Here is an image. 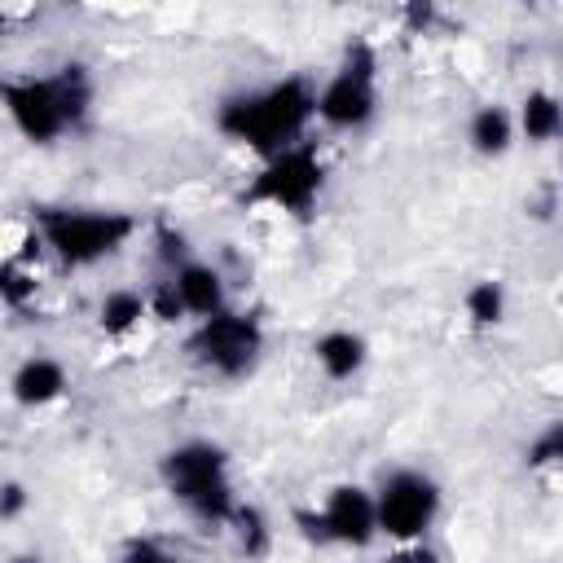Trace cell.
<instances>
[{
  "instance_id": "1",
  "label": "cell",
  "mask_w": 563,
  "mask_h": 563,
  "mask_svg": "<svg viewBox=\"0 0 563 563\" xmlns=\"http://www.w3.org/2000/svg\"><path fill=\"white\" fill-rule=\"evenodd\" d=\"M317 119V84L308 75H286L264 88L233 92L216 106V132L233 145H246L260 158H273L303 141Z\"/></svg>"
},
{
  "instance_id": "2",
  "label": "cell",
  "mask_w": 563,
  "mask_h": 563,
  "mask_svg": "<svg viewBox=\"0 0 563 563\" xmlns=\"http://www.w3.org/2000/svg\"><path fill=\"white\" fill-rule=\"evenodd\" d=\"M4 110L13 119V128L35 141V145H53L66 132L84 128L88 110H92V75L84 62H66L53 75H13L0 88Z\"/></svg>"
},
{
  "instance_id": "3",
  "label": "cell",
  "mask_w": 563,
  "mask_h": 563,
  "mask_svg": "<svg viewBox=\"0 0 563 563\" xmlns=\"http://www.w3.org/2000/svg\"><path fill=\"white\" fill-rule=\"evenodd\" d=\"M158 479L167 497L207 528H229L233 510L242 506L233 493V462L229 449L216 440H180L158 457Z\"/></svg>"
},
{
  "instance_id": "4",
  "label": "cell",
  "mask_w": 563,
  "mask_h": 563,
  "mask_svg": "<svg viewBox=\"0 0 563 563\" xmlns=\"http://www.w3.org/2000/svg\"><path fill=\"white\" fill-rule=\"evenodd\" d=\"M31 229L40 233L44 251L57 255V264L92 268L119 255L136 238L141 220L128 211H110V207H35Z\"/></svg>"
},
{
  "instance_id": "5",
  "label": "cell",
  "mask_w": 563,
  "mask_h": 563,
  "mask_svg": "<svg viewBox=\"0 0 563 563\" xmlns=\"http://www.w3.org/2000/svg\"><path fill=\"white\" fill-rule=\"evenodd\" d=\"M325 189V158L312 141H299L273 158L260 163V172L246 180L242 202L246 207H273L286 216H308Z\"/></svg>"
},
{
  "instance_id": "6",
  "label": "cell",
  "mask_w": 563,
  "mask_h": 563,
  "mask_svg": "<svg viewBox=\"0 0 563 563\" xmlns=\"http://www.w3.org/2000/svg\"><path fill=\"white\" fill-rule=\"evenodd\" d=\"M378 114V53L369 40H352L334 75L317 88V119L334 132H356Z\"/></svg>"
},
{
  "instance_id": "7",
  "label": "cell",
  "mask_w": 563,
  "mask_h": 563,
  "mask_svg": "<svg viewBox=\"0 0 563 563\" xmlns=\"http://www.w3.org/2000/svg\"><path fill=\"white\" fill-rule=\"evenodd\" d=\"M374 506H378V537H387L391 545H409V541H427V532L440 519L444 493L427 471L400 466L383 475V484L374 488Z\"/></svg>"
},
{
  "instance_id": "8",
  "label": "cell",
  "mask_w": 563,
  "mask_h": 563,
  "mask_svg": "<svg viewBox=\"0 0 563 563\" xmlns=\"http://www.w3.org/2000/svg\"><path fill=\"white\" fill-rule=\"evenodd\" d=\"M189 356L202 369H211L216 378H246L264 356V325L255 312L224 308V312L194 325Z\"/></svg>"
},
{
  "instance_id": "9",
  "label": "cell",
  "mask_w": 563,
  "mask_h": 563,
  "mask_svg": "<svg viewBox=\"0 0 563 563\" xmlns=\"http://www.w3.org/2000/svg\"><path fill=\"white\" fill-rule=\"evenodd\" d=\"M295 523L317 545L365 550L378 537V506H374V493L365 484H334L321 497V506L295 510Z\"/></svg>"
},
{
  "instance_id": "10",
  "label": "cell",
  "mask_w": 563,
  "mask_h": 563,
  "mask_svg": "<svg viewBox=\"0 0 563 563\" xmlns=\"http://www.w3.org/2000/svg\"><path fill=\"white\" fill-rule=\"evenodd\" d=\"M167 282L176 286L185 317L207 321V317H216V312H224V308H229L224 277H220V268H216V264H207V260H189V264H180L176 273H167Z\"/></svg>"
},
{
  "instance_id": "11",
  "label": "cell",
  "mask_w": 563,
  "mask_h": 563,
  "mask_svg": "<svg viewBox=\"0 0 563 563\" xmlns=\"http://www.w3.org/2000/svg\"><path fill=\"white\" fill-rule=\"evenodd\" d=\"M9 391H13V400L22 405V409H44V405H53V400H62V391H66V365L57 361V356H26L18 369H13V378H9Z\"/></svg>"
},
{
  "instance_id": "12",
  "label": "cell",
  "mask_w": 563,
  "mask_h": 563,
  "mask_svg": "<svg viewBox=\"0 0 563 563\" xmlns=\"http://www.w3.org/2000/svg\"><path fill=\"white\" fill-rule=\"evenodd\" d=\"M312 361L321 365L325 378L347 383V378H356V374L365 369L369 343H365L356 330H325V334H317V343H312Z\"/></svg>"
},
{
  "instance_id": "13",
  "label": "cell",
  "mask_w": 563,
  "mask_h": 563,
  "mask_svg": "<svg viewBox=\"0 0 563 563\" xmlns=\"http://www.w3.org/2000/svg\"><path fill=\"white\" fill-rule=\"evenodd\" d=\"M515 132H519V123H515V114H510L501 101L475 106V114H471V123H466V141H471V150L484 154V158H501V154L510 150Z\"/></svg>"
},
{
  "instance_id": "14",
  "label": "cell",
  "mask_w": 563,
  "mask_h": 563,
  "mask_svg": "<svg viewBox=\"0 0 563 563\" xmlns=\"http://www.w3.org/2000/svg\"><path fill=\"white\" fill-rule=\"evenodd\" d=\"M515 123H519V132H523L532 145L563 141V101H559L550 88H532V92H523Z\"/></svg>"
},
{
  "instance_id": "15",
  "label": "cell",
  "mask_w": 563,
  "mask_h": 563,
  "mask_svg": "<svg viewBox=\"0 0 563 563\" xmlns=\"http://www.w3.org/2000/svg\"><path fill=\"white\" fill-rule=\"evenodd\" d=\"M145 317H150V295H141L132 286L106 290V299L97 308V325H101L106 339H128Z\"/></svg>"
},
{
  "instance_id": "16",
  "label": "cell",
  "mask_w": 563,
  "mask_h": 563,
  "mask_svg": "<svg viewBox=\"0 0 563 563\" xmlns=\"http://www.w3.org/2000/svg\"><path fill=\"white\" fill-rule=\"evenodd\" d=\"M229 532H233V541H238V554H242V559H264V554H268V545H273V528H268L264 510H260V506H251V501H242V506L233 510Z\"/></svg>"
},
{
  "instance_id": "17",
  "label": "cell",
  "mask_w": 563,
  "mask_h": 563,
  "mask_svg": "<svg viewBox=\"0 0 563 563\" xmlns=\"http://www.w3.org/2000/svg\"><path fill=\"white\" fill-rule=\"evenodd\" d=\"M462 308H466V317H471L475 330H488V325H497L506 317V286L493 282V277H479V282L466 286Z\"/></svg>"
},
{
  "instance_id": "18",
  "label": "cell",
  "mask_w": 563,
  "mask_h": 563,
  "mask_svg": "<svg viewBox=\"0 0 563 563\" xmlns=\"http://www.w3.org/2000/svg\"><path fill=\"white\" fill-rule=\"evenodd\" d=\"M0 299L9 308H26L35 299V268H26L22 260L4 255V264H0Z\"/></svg>"
},
{
  "instance_id": "19",
  "label": "cell",
  "mask_w": 563,
  "mask_h": 563,
  "mask_svg": "<svg viewBox=\"0 0 563 563\" xmlns=\"http://www.w3.org/2000/svg\"><path fill=\"white\" fill-rule=\"evenodd\" d=\"M154 255H158V264L167 268V273H176L180 264H189L194 255H189V238L180 233V229H172L167 220L154 229Z\"/></svg>"
},
{
  "instance_id": "20",
  "label": "cell",
  "mask_w": 563,
  "mask_h": 563,
  "mask_svg": "<svg viewBox=\"0 0 563 563\" xmlns=\"http://www.w3.org/2000/svg\"><path fill=\"white\" fill-rule=\"evenodd\" d=\"M528 466H537V471H545V466H559L563 471V422H550L532 444H528Z\"/></svg>"
},
{
  "instance_id": "21",
  "label": "cell",
  "mask_w": 563,
  "mask_h": 563,
  "mask_svg": "<svg viewBox=\"0 0 563 563\" xmlns=\"http://www.w3.org/2000/svg\"><path fill=\"white\" fill-rule=\"evenodd\" d=\"M119 563H180V559H176L163 541H154V537H136V541L123 545Z\"/></svg>"
},
{
  "instance_id": "22",
  "label": "cell",
  "mask_w": 563,
  "mask_h": 563,
  "mask_svg": "<svg viewBox=\"0 0 563 563\" xmlns=\"http://www.w3.org/2000/svg\"><path fill=\"white\" fill-rule=\"evenodd\" d=\"M150 317H158V321H180L185 317V308H180V295H176V286L163 277L154 290H150Z\"/></svg>"
},
{
  "instance_id": "23",
  "label": "cell",
  "mask_w": 563,
  "mask_h": 563,
  "mask_svg": "<svg viewBox=\"0 0 563 563\" xmlns=\"http://www.w3.org/2000/svg\"><path fill=\"white\" fill-rule=\"evenodd\" d=\"M383 563H440V554L427 541H409V545H391Z\"/></svg>"
},
{
  "instance_id": "24",
  "label": "cell",
  "mask_w": 563,
  "mask_h": 563,
  "mask_svg": "<svg viewBox=\"0 0 563 563\" xmlns=\"http://www.w3.org/2000/svg\"><path fill=\"white\" fill-rule=\"evenodd\" d=\"M22 506H26V488H22L18 479H9L4 493H0V519H18Z\"/></svg>"
},
{
  "instance_id": "25",
  "label": "cell",
  "mask_w": 563,
  "mask_h": 563,
  "mask_svg": "<svg viewBox=\"0 0 563 563\" xmlns=\"http://www.w3.org/2000/svg\"><path fill=\"white\" fill-rule=\"evenodd\" d=\"M405 18H409L413 26H427V22H431V9H427V4H413V9H405Z\"/></svg>"
},
{
  "instance_id": "26",
  "label": "cell",
  "mask_w": 563,
  "mask_h": 563,
  "mask_svg": "<svg viewBox=\"0 0 563 563\" xmlns=\"http://www.w3.org/2000/svg\"><path fill=\"white\" fill-rule=\"evenodd\" d=\"M13 563H40V559H13Z\"/></svg>"
}]
</instances>
